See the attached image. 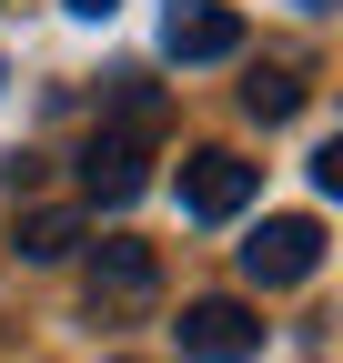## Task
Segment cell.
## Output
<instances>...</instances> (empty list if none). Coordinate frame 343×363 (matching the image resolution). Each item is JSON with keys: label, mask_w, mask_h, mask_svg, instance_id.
<instances>
[{"label": "cell", "mask_w": 343, "mask_h": 363, "mask_svg": "<svg viewBox=\"0 0 343 363\" xmlns=\"http://www.w3.org/2000/svg\"><path fill=\"white\" fill-rule=\"evenodd\" d=\"M242 272H252L263 293H283V283H313V272H323V222H313V212H273L263 233L242 242Z\"/></svg>", "instance_id": "1"}, {"label": "cell", "mask_w": 343, "mask_h": 363, "mask_svg": "<svg viewBox=\"0 0 343 363\" xmlns=\"http://www.w3.org/2000/svg\"><path fill=\"white\" fill-rule=\"evenodd\" d=\"M182 353H202V363H252V353H263V323H252V303H232V293L182 303Z\"/></svg>", "instance_id": "2"}, {"label": "cell", "mask_w": 343, "mask_h": 363, "mask_svg": "<svg viewBox=\"0 0 343 363\" xmlns=\"http://www.w3.org/2000/svg\"><path fill=\"white\" fill-rule=\"evenodd\" d=\"M162 51L172 61H232L242 51V11H223V0H172L162 11Z\"/></svg>", "instance_id": "3"}, {"label": "cell", "mask_w": 343, "mask_h": 363, "mask_svg": "<svg viewBox=\"0 0 343 363\" xmlns=\"http://www.w3.org/2000/svg\"><path fill=\"white\" fill-rule=\"evenodd\" d=\"M142 182H152V142H142L132 121H121V131H101V142L81 152V192H91V202H132Z\"/></svg>", "instance_id": "4"}, {"label": "cell", "mask_w": 343, "mask_h": 363, "mask_svg": "<svg viewBox=\"0 0 343 363\" xmlns=\"http://www.w3.org/2000/svg\"><path fill=\"white\" fill-rule=\"evenodd\" d=\"M242 202H252V162H242V152H192V162H182V212L232 222Z\"/></svg>", "instance_id": "5"}, {"label": "cell", "mask_w": 343, "mask_h": 363, "mask_svg": "<svg viewBox=\"0 0 343 363\" xmlns=\"http://www.w3.org/2000/svg\"><path fill=\"white\" fill-rule=\"evenodd\" d=\"M101 293H111V303H142V293H152V252H142V242H101V252H91V303H101Z\"/></svg>", "instance_id": "6"}, {"label": "cell", "mask_w": 343, "mask_h": 363, "mask_svg": "<svg viewBox=\"0 0 343 363\" xmlns=\"http://www.w3.org/2000/svg\"><path fill=\"white\" fill-rule=\"evenodd\" d=\"M71 242H81L71 212H30V222H21V262H71Z\"/></svg>", "instance_id": "7"}, {"label": "cell", "mask_w": 343, "mask_h": 363, "mask_svg": "<svg viewBox=\"0 0 343 363\" xmlns=\"http://www.w3.org/2000/svg\"><path fill=\"white\" fill-rule=\"evenodd\" d=\"M242 101L263 111V121H293V111H303V71H263V81L242 91Z\"/></svg>", "instance_id": "8"}, {"label": "cell", "mask_w": 343, "mask_h": 363, "mask_svg": "<svg viewBox=\"0 0 343 363\" xmlns=\"http://www.w3.org/2000/svg\"><path fill=\"white\" fill-rule=\"evenodd\" d=\"M71 11H81V21H111V11H121V0H71Z\"/></svg>", "instance_id": "9"}, {"label": "cell", "mask_w": 343, "mask_h": 363, "mask_svg": "<svg viewBox=\"0 0 343 363\" xmlns=\"http://www.w3.org/2000/svg\"><path fill=\"white\" fill-rule=\"evenodd\" d=\"M313 11H323V0H313Z\"/></svg>", "instance_id": "10"}]
</instances>
